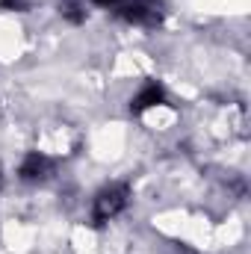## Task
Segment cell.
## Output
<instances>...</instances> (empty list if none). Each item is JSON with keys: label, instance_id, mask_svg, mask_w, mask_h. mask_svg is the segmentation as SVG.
<instances>
[{"label": "cell", "instance_id": "obj_1", "mask_svg": "<svg viewBox=\"0 0 251 254\" xmlns=\"http://www.w3.org/2000/svg\"><path fill=\"white\" fill-rule=\"evenodd\" d=\"M127 201H130L127 184H110V187H104V190L98 192V198H95L92 222H95V225H104V222L116 219V216L127 207Z\"/></svg>", "mask_w": 251, "mask_h": 254}, {"label": "cell", "instance_id": "obj_2", "mask_svg": "<svg viewBox=\"0 0 251 254\" xmlns=\"http://www.w3.org/2000/svg\"><path fill=\"white\" fill-rule=\"evenodd\" d=\"M48 172H51V163H48V157H42L39 151L27 154V157H24V163H21V169H18L21 181H42Z\"/></svg>", "mask_w": 251, "mask_h": 254}, {"label": "cell", "instance_id": "obj_3", "mask_svg": "<svg viewBox=\"0 0 251 254\" xmlns=\"http://www.w3.org/2000/svg\"><path fill=\"white\" fill-rule=\"evenodd\" d=\"M163 101V89L157 86V83H148L136 98H133V113H142V110H148V107H154V104H160Z\"/></svg>", "mask_w": 251, "mask_h": 254}, {"label": "cell", "instance_id": "obj_4", "mask_svg": "<svg viewBox=\"0 0 251 254\" xmlns=\"http://www.w3.org/2000/svg\"><path fill=\"white\" fill-rule=\"evenodd\" d=\"M63 15L71 21V24H83V21H86V9H83L80 3H65V6H63Z\"/></svg>", "mask_w": 251, "mask_h": 254}, {"label": "cell", "instance_id": "obj_5", "mask_svg": "<svg viewBox=\"0 0 251 254\" xmlns=\"http://www.w3.org/2000/svg\"><path fill=\"white\" fill-rule=\"evenodd\" d=\"M95 3H98V6H119L122 0H95Z\"/></svg>", "mask_w": 251, "mask_h": 254}]
</instances>
